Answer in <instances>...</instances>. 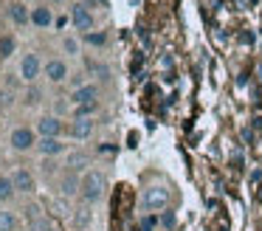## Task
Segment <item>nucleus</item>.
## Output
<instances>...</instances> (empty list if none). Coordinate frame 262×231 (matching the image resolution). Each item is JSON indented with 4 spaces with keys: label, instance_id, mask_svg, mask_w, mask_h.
<instances>
[{
    "label": "nucleus",
    "instance_id": "14",
    "mask_svg": "<svg viewBox=\"0 0 262 231\" xmlns=\"http://www.w3.org/2000/svg\"><path fill=\"white\" fill-rule=\"evenodd\" d=\"M51 23H54V14H51V9H48V6H34V9H31V26L48 28Z\"/></svg>",
    "mask_w": 262,
    "mask_h": 231
},
{
    "label": "nucleus",
    "instance_id": "6",
    "mask_svg": "<svg viewBox=\"0 0 262 231\" xmlns=\"http://www.w3.org/2000/svg\"><path fill=\"white\" fill-rule=\"evenodd\" d=\"M37 133H40V138H59L65 133V124L59 116H42L37 118Z\"/></svg>",
    "mask_w": 262,
    "mask_h": 231
},
{
    "label": "nucleus",
    "instance_id": "21",
    "mask_svg": "<svg viewBox=\"0 0 262 231\" xmlns=\"http://www.w3.org/2000/svg\"><path fill=\"white\" fill-rule=\"evenodd\" d=\"M31 231H59L57 223L48 217H34V223H31Z\"/></svg>",
    "mask_w": 262,
    "mask_h": 231
},
{
    "label": "nucleus",
    "instance_id": "4",
    "mask_svg": "<svg viewBox=\"0 0 262 231\" xmlns=\"http://www.w3.org/2000/svg\"><path fill=\"white\" fill-rule=\"evenodd\" d=\"M12 183H14V189H17V195H34L37 192V180L26 166L12 169Z\"/></svg>",
    "mask_w": 262,
    "mask_h": 231
},
{
    "label": "nucleus",
    "instance_id": "19",
    "mask_svg": "<svg viewBox=\"0 0 262 231\" xmlns=\"http://www.w3.org/2000/svg\"><path fill=\"white\" fill-rule=\"evenodd\" d=\"M99 110V101H88V104H76L74 107V118H93Z\"/></svg>",
    "mask_w": 262,
    "mask_h": 231
},
{
    "label": "nucleus",
    "instance_id": "13",
    "mask_svg": "<svg viewBox=\"0 0 262 231\" xmlns=\"http://www.w3.org/2000/svg\"><path fill=\"white\" fill-rule=\"evenodd\" d=\"M34 150L40 152L42 158H54V155H62L65 152V144H62V138H40Z\"/></svg>",
    "mask_w": 262,
    "mask_h": 231
},
{
    "label": "nucleus",
    "instance_id": "1",
    "mask_svg": "<svg viewBox=\"0 0 262 231\" xmlns=\"http://www.w3.org/2000/svg\"><path fill=\"white\" fill-rule=\"evenodd\" d=\"M107 195V178H104L99 169H88L82 175V189H79V197L85 206H96L102 197Z\"/></svg>",
    "mask_w": 262,
    "mask_h": 231
},
{
    "label": "nucleus",
    "instance_id": "15",
    "mask_svg": "<svg viewBox=\"0 0 262 231\" xmlns=\"http://www.w3.org/2000/svg\"><path fill=\"white\" fill-rule=\"evenodd\" d=\"M9 17H12L17 26H26V23H31V9L26 3H20V0H14V3L9 6Z\"/></svg>",
    "mask_w": 262,
    "mask_h": 231
},
{
    "label": "nucleus",
    "instance_id": "22",
    "mask_svg": "<svg viewBox=\"0 0 262 231\" xmlns=\"http://www.w3.org/2000/svg\"><path fill=\"white\" fill-rule=\"evenodd\" d=\"M85 43L88 45H104V43H107V34H104V31H88L85 34Z\"/></svg>",
    "mask_w": 262,
    "mask_h": 231
},
{
    "label": "nucleus",
    "instance_id": "7",
    "mask_svg": "<svg viewBox=\"0 0 262 231\" xmlns=\"http://www.w3.org/2000/svg\"><path fill=\"white\" fill-rule=\"evenodd\" d=\"M71 23H74L79 31H91L93 28V11H91V6H85V3H74L71 6Z\"/></svg>",
    "mask_w": 262,
    "mask_h": 231
},
{
    "label": "nucleus",
    "instance_id": "3",
    "mask_svg": "<svg viewBox=\"0 0 262 231\" xmlns=\"http://www.w3.org/2000/svg\"><path fill=\"white\" fill-rule=\"evenodd\" d=\"M37 141H40V138L34 135V130H31V127H14L12 135H9V144H12L14 152H29V150H34Z\"/></svg>",
    "mask_w": 262,
    "mask_h": 231
},
{
    "label": "nucleus",
    "instance_id": "17",
    "mask_svg": "<svg viewBox=\"0 0 262 231\" xmlns=\"http://www.w3.org/2000/svg\"><path fill=\"white\" fill-rule=\"evenodd\" d=\"M17 214L12 212V208H3L0 206V231H20L17 228Z\"/></svg>",
    "mask_w": 262,
    "mask_h": 231
},
{
    "label": "nucleus",
    "instance_id": "2",
    "mask_svg": "<svg viewBox=\"0 0 262 231\" xmlns=\"http://www.w3.org/2000/svg\"><path fill=\"white\" fill-rule=\"evenodd\" d=\"M169 203H172V189L164 183H152L141 192V206L149 214H161L164 208H169Z\"/></svg>",
    "mask_w": 262,
    "mask_h": 231
},
{
    "label": "nucleus",
    "instance_id": "24",
    "mask_svg": "<svg viewBox=\"0 0 262 231\" xmlns=\"http://www.w3.org/2000/svg\"><path fill=\"white\" fill-rule=\"evenodd\" d=\"M62 48H65V54H68V56H76V54H79V43H76L74 37H65V39H62Z\"/></svg>",
    "mask_w": 262,
    "mask_h": 231
},
{
    "label": "nucleus",
    "instance_id": "25",
    "mask_svg": "<svg viewBox=\"0 0 262 231\" xmlns=\"http://www.w3.org/2000/svg\"><path fill=\"white\" fill-rule=\"evenodd\" d=\"M91 220H93V214L88 212V206H85V208H79V214H76V225H88Z\"/></svg>",
    "mask_w": 262,
    "mask_h": 231
},
{
    "label": "nucleus",
    "instance_id": "9",
    "mask_svg": "<svg viewBox=\"0 0 262 231\" xmlns=\"http://www.w3.org/2000/svg\"><path fill=\"white\" fill-rule=\"evenodd\" d=\"M71 104H88V101H99V85H93V82H88V85H79V88L71 93Z\"/></svg>",
    "mask_w": 262,
    "mask_h": 231
},
{
    "label": "nucleus",
    "instance_id": "12",
    "mask_svg": "<svg viewBox=\"0 0 262 231\" xmlns=\"http://www.w3.org/2000/svg\"><path fill=\"white\" fill-rule=\"evenodd\" d=\"M42 71H46V79L54 82V85H59V82L68 79V65H65L62 59H48L46 65H42Z\"/></svg>",
    "mask_w": 262,
    "mask_h": 231
},
{
    "label": "nucleus",
    "instance_id": "16",
    "mask_svg": "<svg viewBox=\"0 0 262 231\" xmlns=\"http://www.w3.org/2000/svg\"><path fill=\"white\" fill-rule=\"evenodd\" d=\"M17 197V189L12 183V175H0V203H9Z\"/></svg>",
    "mask_w": 262,
    "mask_h": 231
},
{
    "label": "nucleus",
    "instance_id": "26",
    "mask_svg": "<svg viewBox=\"0 0 262 231\" xmlns=\"http://www.w3.org/2000/svg\"><path fill=\"white\" fill-rule=\"evenodd\" d=\"M20 231H23V228H20Z\"/></svg>",
    "mask_w": 262,
    "mask_h": 231
},
{
    "label": "nucleus",
    "instance_id": "18",
    "mask_svg": "<svg viewBox=\"0 0 262 231\" xmlns=\"http://www.w3.org/2000/svg\"><path fill=\"white\" fill-rule=\"evenodd\" d=\"M158 225H161V228H164V231H172V228H175V225H178V214H175V208H164V212H161L158 214Z\"/></svg>",
    "mask_w": 262,
    "mask_h": 231
},
{
    "label": "nucleus",
    "instance_id": "5",
    "mask_svg": "<svg viewBox=\"0 0 262 231\" xmlns=\"http://www.w3.org/2000/svg\"><path fill=\"white\" fill-rule=\"evenodd\" d=\"M79 189H82V175L76 172H62L59 175V183H57V192L59 197H79Z\"/></svg>",
    "mask_w": 262,
    "mask_h": 231
},
{
    "label": "nucleus",
    "instance_id": "8",
    "mask_svg": "<svg viewBox=\"0 0 262 231\" xmlns=\"http://www.w3.org/2000/svg\"><path fill=\"white\" fill-rule=\"evenodd\" d=\"M40 73H42L40 56L37 54H23V59H20V76H23V82H34Z\"/></svg>",
    "mask_w": 262,
    "mask_h": 231
},
{
    "label": "nucleus",
    "instance_id": "20",
    "mask_svg": "<svg viewBox=\"0 0 262 231\" xmlns=\"http://www.w3.org/2000/svg\"><path fill=\"white\" fill-rule=\"evenodd\" d=\"M14 48H17L14 37L12 34H3V37H0V59H9V56L14 54Z\"/></svg>",
    "mask_w": 262,
    "mask_h": 231
},
{
    "label": "nucleus",
    "instance_id": "23",
    "mask_svg": "<svg viewBox=\"0 0 262 231\" xmlns=\"http://www.w3.org/2000/svg\"><path fill=\"white\" fill-rule=\"evenodd\" d=\"M155 225H158V214H144L141 217V231H155Z\"/></svg>",
    "mask_w": 262,
    "mask_h": 231
},
{
    "label": "nucleus",
    "instance_id": "10",
    "mask_svg": "<svg viewBox=\"0 0 262 231\" xmlns=\"http://www.w3.org/2000/svg\"><path fill=\"white\" fill-rule=\"evenodd\" d=\"M91 169V155L88 152H68V161H65V172H76V175H85Z\"/></svg>",
    "mask_w": 262,
    "mask_h": 231
},
{
    "label": "nucleus",
    "instance_id": "11",
    "mask_svg": "<svg viewBox=\"0 0 262 231\" xmlns=\"http://www.w3.org/2000/svg\"><path fill=\"white\" fill-rule=\"evenodd\" d=\"M93 130H96V121H93V118H74L71 127H68V135H71V138L85 141V138H91V135H93Z\"/></svg>",
    "mask_w": 262,
    "mask_h": 231
}]
</instances>
